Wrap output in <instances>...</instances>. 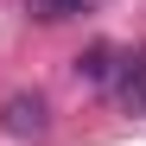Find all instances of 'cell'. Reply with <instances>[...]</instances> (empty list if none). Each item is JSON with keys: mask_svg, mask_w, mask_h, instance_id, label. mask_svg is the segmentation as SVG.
I'll list each match as a JSON object with an SVG mask.
<instances>
[{"mask_svg": "<svg viewBox=\"0 0 146 146\" xmlns=\"http://www.w3.org/2000/svg\"><path fill=\"white\" fill-rule=\"evenodd\" d=\"M76 76L83 83H108L114 76V51H108V44H89V51L76 57Z\"/></svg>", "mask_w": 146, "mask_h": 146, "instance_id": "4", "label": "cell"}, {"mask_svg": "<svg viewBox=\"0 0 146 146\" xmlns=\"http://www.w3.org/2000/svg\"><path fill=\"white\" fill-rule=\"evenodd\" d=\"M121 102H127L133 114H146V44L121 64Z\"/></svg>", "mask_w": 146, "mask_h": 146, "instance_id": "2", "label": "cell"}, {"mask_svg": "<svg viewBox=\"0 0 146 146\" xmlns=\"http://www.w3.org/2000/svg\"><path fill=\"white\" fill-rule=\"evenodd\" d=\"M0 127H7L13 140H38V133H51V102H44L38 89H19L0 102Z\"/></svg>", "mask_w": 146, "mask_h": 146, "instance_id": "1", "label": "cell"}, {"mask_svg": "<svg viewBox=\"0 0 146 146\" xmlns=\"http://www.w3.org/2000/svg\"><path fill=\"white\" fill-rule=\"evenodd\" d=\"M95 0H26V13L32 19H44V26H57V19H76V13H89Z\"/></svg>", "mask_w": 146, "mask_h": 146, "instance_id": "3", "label": "cell"}]
</instances>
